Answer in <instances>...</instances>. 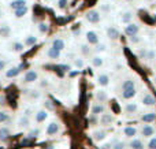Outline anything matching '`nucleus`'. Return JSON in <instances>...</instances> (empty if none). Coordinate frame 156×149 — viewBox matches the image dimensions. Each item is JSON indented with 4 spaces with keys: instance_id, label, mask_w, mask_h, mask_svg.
Instances as JSON below:
<instances>
[{
    "instance_id": "nucleus-10",
    "label": "nucleus",
    "mask_w": 156,
    "mask_h": 149,
    "mask_svg": "<svg viewBox=\"0 0 156 149\" xmlns=\"http://www.w3.org/2000/svg\"><path fill=\"white\" fill-rule=\"evenodd\" d=\"M143 104L145 107H155L156 106V100H155V97L152 95L147 93V95L143 96Z\"/></svg>"
},
{
    "instance_id": "nucleus-30",
    "label": "nucleus",
    "mask_w": 156,
    "mask_h": 149,
    "mask_svg": "<svg viewBox=\"0 0 156 149\" xmlns=\"http://www.w3.org/2000/svg\"><path fill=\"white\" fill-rule=\"evenodd\" d=\"M10 33H11L10 26H7V25H2V26H0V36H2L3 38H7L8 36H10Z\"/></svg>"
},
{
    "instance_id": "nucleus-1",
    "label": "nucleus",
    "mask_w": 156,
    "mask_h": 149,
    "mask_svg": "<svg viewBox=\"0 0 156 149\" xmlns=\"http://www.w3.org/2000/svg\"><path fill=\"white\" fill-rule=\"evenodd\" d=\"M37 79H38V71L37 70H29L25 73L22 81H23L25 84H33V82H36Z\"/></svg>"
},
{
    "instance_id": "nucleus-12",
    "label": "nucleus",
    "mask_w": 156,
    "mask_h": 149,
    "mask_svg": "<svg viewBox=\"0 0 156 149\" xmlns=\"http://www.w3.org/2000/svg\"><path fill=\"white\" fill-rule=\"evenodd\" d=\"M60 52L62 51H59V49H56V48H54V47H51V48H48L47 49V52H45V55H47V57H49V59H59L60 57Z\"/></svg>"
},
{
    "instance_id": "nucleus-11",
    "label": "nucleus",
    "mask_w": 156,
    "mask_h": 149,
    "mask_svg": "<svg viewBox=\"0 0 156 149\" xmlns=\"http://www.w3.org/2000/svg\"><path fill=\"white\" fill-rule=\"evenodd\" d=\"M136 95H137V92H136V88L122 90V99H123V100H132V99L136 97Z\"/></svg>"
},
{
    "instance_id": "nucleus-39",
    "label": "nucleus",
    "mask_w": 156,
    "mask_h": 149,
    "mask_svg": "<svg viewBox=\"0 0 156 149\" xmlns=\"http://www.w3.org/2000/svg\"><path fill=\"white\" fill-rule=\"evenodd\" d=\"M129 40H130V43H132V44H137V43H140V41H141V38L138 37L137 34H136V36H132V37H129Z\"/></svg>"
},
{
    "instance_id": "nucleus-5",
    "label": "nucleus",
    "mask_w": 156,
    "mask_h": 149,
    "mask_svg": "<svg viewBox=\"0 0 156 149\" xmlns=\"http://www.w3.org/2000/svg\"><path fill=\"white\" fill-rule=\"evenodd\" d=\"M86 41H88L89 45H96V44H99V36H97L96 32H93V30H89V32H86Z\"/></svg>"
},
{
    "instance_id": "nucleus-4",
    "label": "nucleus",
    "mask_w": 156,
    "mask_h": 149,
    "mask_svg": "<svg viewBox=\"0 0 156 149\" xmlns=\"http://www.w3.org/2000/svg\"><path fill=\"white\" fill-rule=\"evenodd\" d=\"M138 32H140V26H138L137 23H127L126 26H125V33H126V36H129V37H132V36H136L138 34Z\"/></svg>"
},
{
    "instance_id": "nucleus-40",
    "label": "nucleus",
    "mask_w": 156,
    "mask_h": 149,
    "mask_svg": "<svg viewBox=\"0 0 156 149\" xmlns=\"http://www.w3.org/2000/svg\"><path fill=\"white\" fill-rule=\"evenodd\" d=\"M148 148L149 149H156V137H152L151 141H149L148 144Z\"/></svg>"
},
{
    "instance_id": "nucleus-2",
    "label": "nucleus",
    "mask_w": 156,
    "mask_h": 149,
    "mask_svg": "<svg viewBox=\"0 0 156 149\" xmlns=\"http://www.w3.org/2000/svg\"><path fill=\"white\" fill-rule=\"evenodd\" d=\"M59 131H60V125H59L58 122H51V123H48V126H47V129H45L47 136H49V137L56 136Z\"/></svg>"
},
{
    "instance_id": "nucleus-46",
    "label": "nucleus",
    "mask_w": 156,
    "mask_h": 149,
    "mask_svg": "<svg viewBox=\"0 0 156 149\" xmlns=\"http://www.w3.org/2000/svg\"><path fill=\"white\" fill-rule=\"evenodd\" d=\"M154 56H155V52H154V51H149V52H148V56H147V59H152Z\"/></svg>"
},
{
    "instance_id": "nucleus-7",
    "label": "nucleus",
    "mask_w": 156,
    "mask_h": 149,
    "mask_svg": "<svg viewBox=\"0 0 156 149\" xmlns=\"http://www.w3.org/2000/svg\"><path fill=\"white\" fill-rule=\"evenodd\" d=\"M47 119H48V112H47L45 109H38L34 114V120L37 123H43V122H45Z\"/></svg>"
},
{
    "instance_id": "nucleus-42",
    "label": "nucleus",
    "mask_w": 156,
    "mask_h": 149,
    "mask_svg": "<svg viewBox=\"0 0 156 149\" xmlns=\"http://www.w3.org/2000/svg\"><path fill=\"white\" fill-rule=\"evenodd\" d=\"M81 51H82L83 55H89V52H90V49H89L88 45H81Z\"/></svg>"
},
{
    "instance_id": "nucleus-20",
    "label": "nucleus",
    "mask_w": 156,
    "mask_h": 149,
    "mask_svg": "<svg viewBox=\"0 0 156 149\" xmlns=\"http://www.w3.org/2000/svg\"><path fill=\"white\" fill-rule=\"evenodd\" d=\"M141 120H143L144 123H152L156 120V114L155 112H147V114H144L143 116H141Z\"/></svg>"
},
{
    "instance_id": "nucleus-34",
    "label": "nucleus",
    "mask_w": 156,
    "mask_h": 149,
    "mask_svg": "<svg viewBox=\"0 0 156 149\" xmlns=\"http://www.w3.org/2000/svg\"><path fill=\"white\" fill-rule=\"evenodd\" d=\"M48 30H49L48 23H45V22H41V23H38V32H40V33L45 34V33H48Z\"/></svg>"
},
{
    "instance_id": "nucleus-23",
    "label": "nucleus",
    "mask_w": 156,
    "mask_h": 149,
    "mask_svg": "<svg viewBox=\"0 0 156 149\" xmlns=\"http://www.w3.org/2000/svg\"><path fill=\"white\" fill-rule=\"evenodd\" d=\"M103 64H104V59H103L101 56H97V55H96V56L92 57V66H93V67L100 68Z\"/></svg>"
},
{
    "instance_id": "nucleus-50",
    "label": "nucleus",
    "mask_w": 156,
    "mask_h": 149,
    "mask_svg": "<svg viewBox=\"0 0 156 149\" xmlns=\"http://www.w3.org/2000/svg\"><path fill=\"white\" fill-rule=\"evenodd\" d=\"M154 82H155V84H156V77H155V79H154Z\"/></svg>"
},
{
    "instance_id": "nucleus-18",
    "label": "nucleus",
    "mask_w": 156,
    "mask_h": 149,
    "mask_svg": "<svg viewBox=\"0 0 156 149\" xmlns=\"http://www.w3.org/2000/svg\"><path fill=\"white\" fill-rule=\"evenodd\" d=\"M94 97H96L97 103H105V101L108 100V95L105 90H97L96 95H94Z\"/></svg>"
},
{
    "instance_id": "nucleus-45",
    "label": "nucleus",
    "mask_w": 156,
    "mask_h": 149,
    "mask_svg": "<svg viewBox=\"0 0 156 149\" xmlns=\"http://www.w3.org/2000/svg\"><path fill=\"white\" fill-rule=\"evenodd\" d=\"M101 10L107 12V11H110V5H107V4H103V5H101Z\"/></svg>"
},
{
    "instance_id": "nucleus-25",
    "label": "nucleus",
    "mask_w": 156,
    "mask_h": 149,
    "mask_svg": "<svg viewBox=\"0 0 156 149\" xmlns=\"http://www.w3.org/2000/svg\"><path fill=\"white\" fill-rule=\"evenodd\" d=\"M26 96L30 99V100H37V99L41 97V93L38 90H26Z\"/></svg>"
},
{
    "instance_id": "nucleus-31",
    "label": "nucleus",
    "mask_w": 156,
    "mask_h": 149,
    "mask_svg": "<svg viewBox=\"0 0 156 149\" xmlns=\"http://www.w3.org/2000/svg\"><path fill=\"white\" fill-rule=\"evenodd\" d=\"M132 19H133V14H132V12H125L123 15L121 16L122 23H125V25L130 23V22H132Z\"/></svg>"
},
{
    "instance_id": "nucleus-38",
    "label": "nucleus",
    "mask_w": 156,
    "mask_h": 149,
    "mask_svg": "<svg viewBox=\"0 0 156 149\" xmlns=\"http://www.w3.org/2000/svg\"><path fill=\"white\" fill-rule=\"evenodd\" d=\"M112 149H125V142H122V141L115 142V144L112 145Z\"/></svg>"
},
{
    "instance_id": "nucleus-24",
    "label": "nucleus",
    "mask_w": 156,
    "mask_h": 149,
    "mask_svg": "<svg viewBox=\"0 0 156 149\" xmlns=\"http://www.w3.org/2000/svg\"><path fill=\"white\" fill-rule=\"evenodd\" d=\"M132 88H136V81L133 78H127L123 81V84H122V90L125 89H132Z\"/></svg>"
},
{
    "instance_id": "nucleus-14",
    "label": "nucleus",
    "mask_w": 156,
    "mask_h": 149,
    "mask_svg": "<svg viewBox=\"0 0 156 149\" xmlns=\"http://www.w3.org/2000/svg\"><path fill=\"white\" fill-rule=\"evenodd\" d=\"M30 126V119L27 115H22L18 119V127L19 129H27Z\"/></svg>"
},
{
    "instance_id": "nucleus-41",
    "label": "nucleus",
    "mask_w": 156,
    "mask_h": 149,
    "mask_svg": "<svg viewBox=\"0 0 156 149\" xmlns=\"http://www.w3.org/2000/svg\"><path fill=\"white\" fill-rule=\"evenodd\" d=\"M38 134H40V130H38V129H36V130H32L29 133V137L30 138H34V137H37Z\"/></svg>"
},
{
    "instance_id": "nucleus-8",
    "label": "nucleus",
    "mask_w": 156,
    "mask_h": 149,
    "mask_svg": "<svg viewBox=\"0 0 156 149\" xmlns=\"http://www.w3.org/2000/svg\"><path fill=\"white\" fill-rule=\"evenodd\" d=\"M112 122H114V116L111 114H105V112H103V114L100 115V123H101L103 126H110Z\"/></svg>"
},
{
    "instance_id": "nucleus-44",
    "label": "nucleus",
    "mask_w": 156,
    "mask_h": 149,
    "mask_svg": "<svg viewBox=\"0 0 156 149\" xmlns=\"http://www.w3.org/2000/svg\"><path fill=\"white\" fill-rule=\"evenodd\" d=\"M4 67H5V62L4 60H0V71L4 70Z\"/></svg>"
},
{
    "instance_id": "nucleus-33",
    "label": "nucleus",
    "mask_w": 156,
    "mask_h": 149,
    "mask_svg": "<svg viewBox=\"0 0 156 149\" xmlns=\"http://www.w3.org/2000/svg\"><path fill=\"white\" fill-rule=\"evenodd\" d=\"M8 119H10V114L7 111H0V125L5 123Z\"/></svg>"
},
{
    "instance_id": "nucleus-6",
    "label": "nucleus",
    "mask_w": 156,
    "mask_h": 149,
    "mask_svg": "<svg viewBox=\"0 0 156 149\" xmlns=\"http://www.w3.org/2000/svg\"><path fill=\"white\" fill-rule=\"evenodd\" d=\"M155 134V127L151 125H144L143 129H141V136L144 137V138H151V137H154Z\"/></svg>"
},
{
    "instance_id": "nucleus-3",
    "label": "nucleus",
    "mask_w": 156,
    "mask_h": 149,
    "mask_svg": "<svg viewBox=\"0 0 156 149\" xmlns=\"http://www.w3.org/2000/svg\"><path fill=\"white\" fill-rule=\"evenodd\" d=\"M85 18H86V21H88L89 23H99L100 22V12L99 11H96V10H90V11L86 12Z\"/></svg>"
},
{
    "instance_id": "nucleus-49",
    "label": "nucleus",
    "mask_w": 156,
    "mask_h": 149,
    "mask_svg": "<svg viewBox=\"0 0 156 149\" xmlns=\"http://www.w3.org/2000/svg\"><path fill=\"white\" fill-rule=\"evenodd\" d=\"M2 15H3V12H2V10H0V18H2Z\"/></svg>"
},
{
    "instance_id": "nucleus-29",
    "label": "nucleus",
    "mask_w": 156,
    "mask_h": 149,
    "mask_svg": "<svg viewBox=\"0 0 156 149\" xmlns=\"http://www.w3.org/2000/svg\"><path fill=\"white\" fill-rule=\"evenodd\" d=\"M23 5H26V0H14V2L10 3V7L12 8V10L21 8V7H23Z\"/></svg>"
},
{
    "instance_id": "nucleus-9",
    "label": "nucleus",
    "mask_w": 156,
    "mask_h": 149,
    "mask_svg": "<svg viewBox=\"0 0 156 149\" xmlns=\"http://www.w3.org/2000/svg\"><path fill=\"white\" fill-rule=\"evenodd\" d=\"M105 137H107V133H105L104 130H94L93 133H92V138H93L96 142L104 141Z\"/></svg>"
},
{
    "instance_id": "nucleus-35",
    "label": "nucleus",
    "mask_w": 156,
    "mask_h": 149,
    "mask_svg": "<svg viewBox=\"0 0 156 149\" xmlns=\"http://www.w3.org/2000/svg\"><path fill=\"white\" fill-rule=\"evenodd\" d=\"M23 47H25V44L23 43H14L12 44V51H15V52H22L23 51Z\"/></svg>"
},
{
    "instance_id": "nucleus-32",
    "label": "nucleus",
    "mask_w": 156,
    "mask_h": 149,
    "mask_svg": "<svg viewBox=\"0 0 156 149\" xmlns=\"http://www.w3.org/2000/svg\"><path fill=\"white\" fill-rule=\"evenodd\" d=\"M25 45L27 47H32L34 45V44H37V37H34V36H27L26 38H25Z\"/></svg>"
},
{
    "instance_id": "nucleus-26",
    "label": "nucleus",
    "mask_w": 156,
    "mask_h": 149,
    "mask_svg": "<svg viewBox=\"0 0 156 149\" xmlns=\"http://www.w3.org/2000/svg\"><path fill=\"white\" fill-rule=\"evenodd\" d=\"M27 12V7L26 5H23V7L21 8H16V10H14V15H15V18H22V16H25Z\"/></svg>"
},
{
    "instance_id": "nucleus-16",
    "label": "nucleus",
    "mask_w": 156,
    "mask_h": 149,
    "mask_svg": "<svg viewBox=\"0 0 156 149\" xmlns=\"http://www.w3.org/2000/svg\"><path fill=\"white\" fill-rule=\"evenodd\" d=\"M21 68H22V66H19V67H11V68H8V70L5 71V77H7V78H15V77L19 75V73H21Z\"/></svg>"
},
{
    "instance_id": "nucleus-51",
    "label": "nucleus",
    "mask_w": 156,
    "mask_h": 149,
    "mask_svg": "<svg viewBox=\"0 0 156 149\" xmlns=\"http://www.w3.org/2000/svg\"><path fill=\"white\" fill-rule=\"evenodd\" d=\"M147 2H152V0H147Z\"/></svg>"
},
{
    "instance_id": "nucleus-19",
    "label": "nucleus",
    "mask_w": 156,
    "mask_h": 149,
    "mask_svg": "<svg viewBox=\"0 0 156 149\" xmlns=\"http://www.w3.org/2000/svg\"><path fill=\"white\" fill-rule=\"evenodd\" d=\"M52 47L59 49V51H63V49L66 48V43L63 38H54V40H52Z\"/></svg>"
},
{
    "instance_id": "nucleus-21",
    "label": "nucleus",
    "mask_w": 156,
    "mask_h": 149,
    "mask_svg": "<svg viewBox=\"0 0 156 149\" xmlns=\"http://www.w3.org/2000/svg\"><path fill=\"white\" fill-rule=\"evenodd\" d=\"M103 112H105V107L103 103L94 104V106L92 107V115H100V114H103Z\"/></svg>"
},
{
    "instance_id": "nucleus-13",
    "label": "nucleus",
    "mask_w": 156,
    "mask_h": 149,
    "mask_svg": "<svg viewBox=\"0 0 156 149\" xmlns=\"http://www.w3.org/2000/svg\"><path fill=\"white\" fill-rule=\"evenodd\" d=\"M110 81H111V78L108 74H100V75L97 77V84L103 88L108 86V85H110Z\"/></svg>"
},
{
    "instance_id": "nucleus-43",
    "label": "nucleus",
    "mask_w": 156,
    "mask_h": 149,
    "mask_svg": "<svg viewBox=\"0 0 156 149\" xmlns=\"http://www.w3.org/2000/svg\"><path fill=\"white\" fill-rule=\"evenodd\" d=\"M66 4H67V0H59V2H58V7L59 8H65Z\"/></svg>"
},
{
    "instance_id": "nucleus-15",
    "label": "nucleus",
    "mask_w": 156,
    "mask_h": 149,
    "mask_svg": "<svg viewBox=\"0 0 156 149\" xmlns=\"http://www.w3.org/2000/svg\"><path fill=\"white\" fill-rule=\"evenodd\" d=\"M129 147L130 149H145V147H144V142L141 141L140 138H132V141L129 142Z\"/></svg>"
},
{
    "instance_id": "nucleus-27",
    "label": "nucleus",
    "mask_w": 156,
    "mask_h": 149,
    "mask_svg": "<svg viewBox=\"0 0 156 149\" xmlns=\"http://www.w3.org/2000/svg\"><path fill=\"white\" fill-rule=\"evenodd\" d=\"M10 137V129L0 127V141H7Z\"/></svg>"
},
{
    "instance_id": "nucleus-48",
    "label": "nucleus",
    "mask_w": 156,
    "mask_h": 149,
    "mask_svg": "<svg viewBox=\"0 0 156 149\" xmlns=\"http://www.w3.org/2000/svg\"><path fill=\"white\" fill-rule=\"evenodd\" d=\"M45 106H47V108H49V109L54 108V106L51 104V101H45Z\"/></svg>"
},
{
    "instance_id": "nucleus-22",
    "label": "nucleus",
    "mask_w": 156,
    "mask_h": 149,
    "mask_svg": "<svg viewBox=\"0 0 156 149\" xmlns=\"http://www.w3.org/2000/svg\"><path fill=\"white\" fill-rule=\"evenodd\" d=\"M107 36L111 38V40H118L119 38V30L116 27H108L107 29Z\"/></svg>"
},
{
    "instance_id": "nucleus-47",
    "label": "nucleus",
    "mask_w": 156,
    "mask_h": 149,
    "mask_svg": "<svg viewBox=\"0 0 156 149\" xmlns=\"http://www.w3.org/2000/svg\"><path fill=\"white\" fill-rule=\"evenodd\" d=\"M101 149H112V145L111 144H105V145H103V147H100Z\"/></svg>"
},
{
    "instance_id": "nucleus-28",
    "label": "nucleus",
    "mask_w": 156,
    "mask_h": 149,
    "mask_svg": "<svg viewBox=\"0 0 156 149\" xmlns=\"http://www.w3.org/2000/svg\"><path fill=\"white\" fill-rule=\"evenodd\" d=\"M137 109H138L137 103H127L126 107H125V111H126L127 114H133V112H137Z\"/></svg>"
},
{
    "instance_id": "nucleus-36",
    "label": "nucleus",
    "mask_w": 156,
    "mask_h": 149,
    "mask_svg": "<svg viewBox=\"0 0 156 149\" xmlns=\"http://www.w3.org/2000/svg\"><path fill=\"white\" fill-rule=\"evenodd\" d=\"M74 67H77L78 70H81V68L85 67V62H83V59H81V57H77V59L74 60Z\"/></svg>"
},
{
    "instance_id": "nucleus-17",
    "label": "nucleus",
    "mask_w": 156,
    "mask_h": 149,
    "mask_svg": "<svg viewBox=\"0 0 156 149\" xmlns=\"http://www.w3.org/2000/svg\"><path fill=\"white\" fill-rule=\"evenodd\" d=\"M123 134L127 138H134V137L137 136V129L133 127V126H127V127L123 129Z\"/></svg>"
},
{
    "instance_id": "nucleus-37",
    "label": "nucleus",
    "mask_w": 156,
    "mask_h": 149,
    "mask_svg": "<svg viewBox=\"0 0 156 149\" xmlns=\"http://www.w3.org/2000/svg\"><path fill=\"white\" fill-rule=\"evenodd\" d=\"M105 49H107V47H105L104 44H96V48H94V51L100 54V52H104Z\"/></svg>"
}]
</instances>
